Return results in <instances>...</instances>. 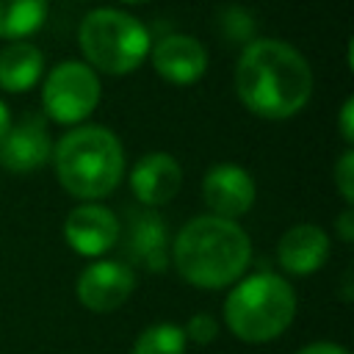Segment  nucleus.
<instances>
[{"mask_svg": "<svg viewBox=\"0 0 354 354\" xmlns=\"http://www.w3.org/2000/svg\"><path fill=\"white\" fill-rule=\"evenodd\" d=\"M332 180H335V188L340 191L346 207H351V202H354V149L351 147L337 158V163L332 169Z\"/></svg>", "mask_w": 354, "mask_h": 354, "instance_id": "18", "label": "nucleus"}, {"mask_svg": "<svg viewBox=\"0 0 354 354\" xmlns=\"http://www.w3.org/2000/svg\"><path fill=\"white\" fill-rule=\"evenodd\" d=\"M119 216L100 202H80L64 218V241L80 257L97 260L108 254L119 241Z\"/></svg>", "mask_w": 354, "mask_h": 354, "instance_id": "10", "label": "nucleus"}, {"mask_svg": "<svg viewBox=\"0 0 354 354\" xmlns=\"http://www.w3.org/2000/svg\"><path fill=\"white\" fill-rule=\"evenodd\" d=\"M77 301L91 313L119 310L136 290V274L124 260L97 257L77 277Z\"/></svg>", "mask_w": 354, "mask_h": 354, "instance_id": "8", "label": "nucleus"}, {"mask_svg": "<svg viewBox=\"0 0 354 354\" xmlns=\"http://www.w3.org/2000/svg\"><path fill=\"white\" fill-rule=\"evenodd\" d=\"M335 230H337V235H340L343 243H351V241H354V210H351V207H346V210L337 216Z\"/></svg>", "mask_w": 354, "mask_h": 354, "instance_id": "22", "label": "nucleus"}, {"mask_svg": "<svg viewBox=\"0 0 354 354\" xmlns=\"http://www.w3.org/2000/svg\"><path fill=\"white\" fill-rule=\"evenodd\" d=\"M102 83L100 75L86 61H61L55 64L41 83V105L47 119L75 127L83 124L100 105Z\"/></svg>", "mask_w": 354, "mask_h": 354, "instance_id": "6", "label": "nucleus"}, {"mask_svg": "<svg viewBox=\"0 0 354 354\" xmlns=\"http://www.w3.org/2000/svg\"><path fill=\"white\" fill-rule=\"evenodd\" d=\"M11 124H14V119H11V108L0 100V138L8 133V127H11Z\"/></svg>", "mask_w": 354, "mask_h": 354, "instance_id": "24", "label": "nucleus"}, {"mask_svg": "<svg viewBox=\"0 0 354 354\" xmlns=\"http://www.w3.org/2000/svg\"><path fill=\"white\" fill-rule=\"evenodd\" d=\"M313 88L310 61L282 39H252L235 61V94L257 119L285 122L301 113Z\"/></svg>", "mask_w": 354, "mask_h": 354, "instance_id": "1", "label": "nucleus"}, {"mask_svg": "<svg viewBox=\"0 0 354 354\" xmlns=\"http://www.w3.org/2000/svg\"><path fill=\"white\" fill-rule=\"evenodd\" d=\"M53 155V138L41 116L30 113L14 122L0 138V166L14 174H30L41 169Z\"/></svg>", "mask_w": 354, "mask_h": 354, "instance_id": "12", "label": "nucleus"}, {"mask_svg": "<svg viewBox=\"0 0 354 354\" xmlns=\"http://www.w3.org/2000/svg\"><path fill=\"white\" fill-rule=\"evenodd\" d=\"M53 169L61 188L80 202H100L124 177V147L102 124H75L53 144Z\"/></svg>", "mask_w": 354, "mask_h": 354, "instance_id": "3", "label": "nucleus"}, {"mask_svg": "<svg viewBox=\"0 0 354 354\" xmlns=\"http://www.w3.org/2000/svg\"><path fill=\"white\" fill-rule=\"evenodd\" d=\"M183 335L196 346H210L218 335V321L210 313H194L188 318V326H183Z\"/></svg>", "mask_w": 354, "mask_h": 354, "instance_id": "19", "label": "nucleus"}, {"mask_svg": "<svg viewBox=\"0 0 354 354\" xmlns=\"http://www.w3.org/2000/svg\"><path fill=\"white\" fill-rule=\"evenodd\" d=\"M329 257V235L318 224H293L277 243V263L290 277H310Z\"/></svg>", "mask_w": 354, "mask_h": 354, "instance_id": "14", "label": "nucleus"}, {"mask_svg": "<svg viewBox=\"0 0 354 354\" xmlns=\"http://www.w3.org/2000/svg\"><path fill=\"white\" fill-rule=\"evenodd\" d=\"M47 19V0H0V39H30Z\"/></svg>", "mask_w": 354, "mask_h": 354, "instance_id": "16", "label": "nucleus"}, {"mask_svg": "<svg viewBox=\"0 0 354 354\" xmlns=\"http://www.w3.org/2000/svg\"><path fill=\"white\" fill-rule=\"evenodd\" d=\"M169 263H174L188 285L221 290L246 274L252 263V241L238 221L205 213L180 227L171 241Z\"/></svg>", "mask_w": 354, "mask_h": 354, "instance_id": "2", "label": "nucleus"}, {"mask_svg": "<svg viewBox=\"0 0 354 354\" xmlns=\"http://www.w3.org/2000/svg\"><path fill=\"white\" fill-rule=\"evenodd\" d=\"M44 75V53L22 39V41H8L0 50V88L8 94H22L30 91Z\"/></svg>", "mask_w": 354, "mask_h": 354, "instance_id": "15", "label": "nucleus"}, {"mask_svg": "<svg viewBox=\"0 0 354 354\" xmlns=\"http://www.w3.org/2000/svg\"><path fill=\"white\" fill-rule=\"evenodd\" d=\"M224 324L243 343L277 340L296 318V290L293 285L274 274L257 271L243 274L224 299Z\"/></svg>", "mask_w": 354, "mask_h": 354, "instance_id": "4", "label": "nucleus"}, {"mask_svg": "<svg viewBox=\"0 0 354 354\" xmlns=\"http://www.w3.org/2000/svg\"><path fill=\"white\" fill-rule=\"evenodd\" d=\"M122 3H149V0H122Z\"/></svg>", "mask_w": 354, "mask_h": 354, "instance_id": "25", "label": "nucleus"}, {"mask_svg": "<svg viewBox=\"0 0 354 354\" xmlns=\"http://www.w3.org/2000/svg\"><path fill=\"white\" fill-rule=\"evenodd\" d=\"M185 351H188V340L183 335V326L169 321L147 326L130 348V354H185Z\"/></svg>", "mask_w": 354, "mask_h": 354, "instance_id": "17", "label": "nucleus"}, {"mask_svg": "<svg viewBox=\"0 0 354 354\" xmlns=\"http://www.w3.org/2000/svg\"><path fill=\"white\" fill-rule=\"evenodd\" d=\"M337 127H340L343 141L351 144V141H354V100H351V97H346V102H343V108H340V122H337Z\"/></svg>", "mask_w": 354, "mask_h": 354, "instance_id": "21", "label": "nucleus"}, {"mask_svg": "<svg viewBox=\"0 0 354 354\" xmlns=\"http://www.w3.org/2000/svg\"><path fill=\"white\" fill-rule=\"evenodd\" d=\"M224 28L230 30L232 39H249L252 30H254V22L243 8H230L224 14Z\"/></svg>", "mask_w": 354, "mask_h": 354, "instance_id": "20", "label": "nucleus"}, {"mask_svg": "<svg viewBox=\"0 0 354 354\" xmlns=\"http://www.w3.org/2000/svg\"><path fill=\"white\" fill-rule=\"evenodd\" d=\"M77 47L83 53V61L97 75L124 77L149 58L152 36L138 17L122 8L102 6L80 19Z\"/></svg>", "mask_w": 354, "mask_h": 354, "instance_id": "5", "label": "nucleus"}, {"mask_svg": "<svg viewBox=\"0 0 354 354\" xmlns=\"http://www.w3.org/2000/svg\"><path fill=\"white\" fill-rule=\"evenodd\" d=\"M202 199L210 210V216L238 221L246 216L257 199L254 177L232 160L213 163L202 177Z\"/></svg>", "mask_w": 354, "mask_h": 354, "instance_id": "9", "label": "nucleus"}, {"mask_svg": "<svg viewBox=\"0 0 354 354\" xmlns=\"http://www.w3.org/2000/svg\"><path fill=\"white\" fill-rule=\"evenodd\" d=\"M149 61L158 77L171 86H191L207 72V50L199 39L188 33L160 36L149 50Z\"/></svg>", "mask_w": 354, "mask_h": 354, "instance_id": "11", "label": "nucleus"}, {"mask_svg": "<svg viewBox=\"0 0 354 354\" xmlns=\"http://www.w3.org/2000/svg\"><path fill=\"white\" fill-rule=\"evenodd\" d=\"M183 185V166L169 152H147L130 171V191L138 205L155 210L169 205Z\"/></svg>", "mask_w": 354, "mask_h": 354, "instance_id": "13", "label": "nucleus"}, {"mask_svg": "<svg viewBox=\"0 0 354 354\" xmlns=\"http://www.w3.org/2000/svg\"><path fill=\"white\" fill-rule=\"evenodd\" d=\"M296 354H348V351L332 340H315V343H307L304 348H299Z\"/></svg>", "mask_w": 354, "mask_h": 354, "instance_id": "23", "label": "nucleus"}, {"mask_svg": "<svg viewBox=\"0 0 354 354\" xmlns=\"http://www.w3.org/2000/svg\"><path fill=\"white\" fill-rule=\"evenodd\" d=\"M124 263L141 271H152L160 274L169 268V252H171V241H169V227L166 221L155 213V210H136L127 216V221L119 230V241Z\"/></svg>", "mask_w": 354, "mask_h": 354, "instance_id": "7", "label": "nucleus"}]
</instances>
